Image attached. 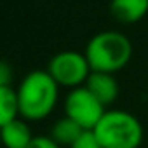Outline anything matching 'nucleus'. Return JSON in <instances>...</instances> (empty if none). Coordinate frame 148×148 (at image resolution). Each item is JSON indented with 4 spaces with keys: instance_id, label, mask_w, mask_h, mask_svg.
Here are the masks:
<instances>
[{
    "instance_id": "f8f14e48",
    "label": "nucleus",
    "mask_w": 148,
    "mask_h": 148,
    "mask_svg": "<svg viewBox=\"0 0 148 148\" xmlns=\"http://www.w3.org/2000/svg\"><path fill=\"white\" fill-rule=\"evenodd\" d=\"M26 148H61V145L56 143L51 136H35Z\"/></svg>"
},
{
    "instance_id": "7ed1b4c3",
    "label": "nucleus",
    "mask_w": 148,
    "mask_h": 148,
    "mask_svg": "<svg viewBox=\"0 0 148 148\" xmlns=\"http://www.w3.org/2000/svg\"><path fill=\"white\" fill-rule=\"evenodd\" d=\"M103 148H139L143 143V125L139 119L125 110H106L92 129Z\"/></svg>"
},
{
    "instance_id": "6e6552de",
    "label": "nucleus",
    "mask_w": 148,
    "mask_h": 148,
    "mask_svg": "<svg viewBox=\"0 0 148 148\" xmlns=\"http://www.w3.org/2000/svg\"><path fill=\"white\" fill-rule=\"evenodd\" d=\"M112 16L122 25H134L148 14V0H112Z\"/></svg>"
},
{
    "instance_id": "1a4fd4ad",
    "label": "nucleus",
    "mask_w": 148,
    "mask_h": 148,
    "mask_svg": "<svg viewBox=\"0 0 148 148\" xmlns=\"http://www.w3.org/2000/svg\"><path fill=\"white\" fill-rule=\"evenodd\" d=\"M82 127L75 122V120H71L70 117H63V119H59V120H56L54 124H52V127H51V138L56 141V143H59L61 146H71L73 143H75V139L82 134Z\"/></svg>"
},
{
    "instance_id": "9d476101",
    "label": "nucleus",
    "mask_w": 148,
    "mask_h": 148,
    "mask_svg": "<svg viewBox=\"0 0 148 148\" xmlns=\"http://www.w3.org/2000/svg\"><path fill=\"white\" fill-rule=\"evenodd\" d=\"M21 117L18 91L12 86H0V125Z\"/></svg>"
},
{
    "instance_id": "20e7f679",
    "label": "nucleus",
    "mask_w": 148,
    "mask_h": 148,
    "mask_svg": "<svg viewBox=\"0 0 148 148\" xmlns=\"http://www.w3.org/2000/svg\"><path fill=\"white\" fill-rule=\"evenodd\" d=\"M47 71L61 87L73 89V87L86 86L92 68L89 64L86 52L61 51L51 58L47 64Z\"/></svg>"
},
{
    "instance_id": "f257e3e1",
    "label": "nucleus",
    "mask_w": 148,
    "mask_h": 148,
    "mask_svg": "<svg viewBox=\"0 0 148 148\" xmlns=\"http://www.w3.org/2000/svg\"><path fill=\"white\" fill-rule=\"evenodd\" d=\"M59 84L47 70H33L23 77L16 87L19 98L21 117L28 122H38L47 119L59 99Z\"/></svg>"
},
{
    "instance_id": "ddd939ff",
    "label": "nucleus",
    "mask_w": 148,
    "mask_h": 148,
    "mask_svg": "<svg viewBox=\"0 0 148 148\" xmlns=\"http://www.w3.org/2000/svg\"><path fill=\"white\" fill-rule=\"evenodd\" d=\"M0 86H11V66L5 61L0 64Z\"/></svg>"
},
{
    "instance_id": "f03ea898",
    "label": "nucleus",
    "mask_w": 148,
    "mask_h": 148,
    "mask_svg": "<svg viewBox=\"0 0 148 148\" xmlns=\"http://www.w3.org/2000/svg\"><path fill=\"white\" fill-rule=\"evenodd\" d=\"M84 52L92 71L117 73L129 64L132 58V44L125 33L105 30L87 42Z\"/></svg>"
},
{
    "instance_id": "9b49d317",
    "label": "nucleus",
    "mask_w": 148,
    "mask_h": 148,
    "mask_svg": "<svg viewBox=\"0 0 148 148\" xmlns=\"http://www.w3.org/2000/svg\"><path fill=\"white\" fill-rule=\"evenodd\" d=\"M70 148H103V145L92 129H84L82 134L75 139V143Z\"/></svg>"
},
{
    "instance_id": "39448f33",
    "label": "nucleus",
    "mask_w": 148,
    "mask_h": 148,
    "mask_svg": "<svg viewBox=\"0 0 148 148\" xmlns=\"http://www.w3.org/2000/svg\"><path fill=\"white\" fill-rule=\"evenodd\" d=\"M63 110L66 117L75 120L82 129H94L106 112V106L87 89V86H80L68 91L63 101Z\"/></svg>"
},
{
    "instance_id": "0eeeda50",
    "label": "nucleus",
    "mask_w": 148,
    "mask_h": 148,
    "mask_svg": "<svg viewBox=\"0 0 148 148\" xmlns=\"http://www.w3.org/2000/svg\"><path fill=\"white\" fill-rule=\"evenodd\" d=\"M0 138H2V143L5 148H26L35 136L32 134L28 120L23 117H18L7 124L0 125Z\"/></svg>"
},
{
    "instance_id": "423d86ee",
    "label": "nucleus",
    "mask_w": 148,
    "mask_h": 148,
    "mask_svg": "<svg viewBox=\"0 0 148 148\" xmlns=\"http://www.w3.org/2000/svg\"><path fill=\"white\" fill-rule=\"evenodd\" d=\"M86 86L105 106H110L119 98V82L115 79V73L91 71Z\"/></svg>"
}]
</instances>
